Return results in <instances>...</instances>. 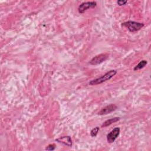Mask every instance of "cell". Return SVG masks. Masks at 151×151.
Wrapping results in <instances>:
<instances>
[{
    "mask_svg": "<svg viewBox=\"0 0 151 151\" xmlns=\"http://www.w3.org/2000/svg\"><path fill=\"white\" fill-rule=\"evenodd\" d=\"M147 64V62L146 60H142L134 67L133 70L134 71L140 70V69L144 68L146 65Z\"/></svg>",
    "mask_w": 151,
    "mask_h": 151,
    "instance_id": "9",
    "label": "cell"
},
{
    "mask_svg": "<svg viewBox=\"0 0 151 151\" xmlns=\"http://www.w3.org/2000/svg\"><path fill=\"white\" fill-rule=\"evenodd\" d=\"M120 129L119 127H115L107 135V140L109 143H113L115 140L117 138L120 134Z\"/></svg>",
    "mask_w": 151,
    "mask_h": 151,
    "instance_id": "5",
    "label": "cell"
},
{
    "mask_svg": "<svg viewBox=\"0 0 151 151\" xmlns=\"http://www.w3.org/2000/svg\"><path fill=\"white\" fill-rule=\"evenodd\" d=\"M109 57V55L106 54H100L93 57L89 62V63L91 65H98L104 61H106Z\"/></svg>",
    "mask_w": 151,
    "mask_h": 151,
    "instance_id": "4",
    "label": "cell"
},
{
    "mask_svg": "<svg viewBox=\"0 0 151 151\" xmlns=\"http://www.w3.org/2000/svg\"><path fill=\"white\" fill-rule=\"evenodd\" d=\"M117 3L119 6H122V5H126L127 3V1H124V0H119V1H117Z\"/></svg>",
    "mask_w": 151,
    "mask_h": 151,
    "instance_id": "12",
    "label": "cell"
},
{
    "mask_svg": "<svg viewBox=\"0 0 151 151\" xmlns=\"http://www.w3.org/2000/svg\"><path fill=\"white\" fill-rule=\"evenodd\" d=\"M120 120V117H114V118H111L110 119H108L107 120H106L102 124V127H107L108 126L111 125V124L117 122V121H119Z\"/></svg>",
    "mask_w": 151,
    "mask_h": 151,
    "instance_id": "8",
    "label": "cell"
},
{
    "mask_svg": "<svg viewBox=\"0 0 151 151\" xmlns=\"http://www.w3.org/2000/svg\"><path fill=\"white\" fill-rule=\"evenodd\" d=\"M117 107L116 105L113 104H110L109 105H107L105 106L104 107L102 108L101 110L98 113V114L99 115H104V114H109L114 110L117 109Z\"/></svg>",
    "mask_w": 151,
    "mask_h": 151,
    "instance_id": "6",
    "label": "cell"
},
{
    "mask_svg": "<svg viewBox=\"0 0 151 151\" xmlns=\"http://www.w3.org/2000/svg\"><path fill=\"white\" fill-rule=\"evenodd\" d=\"M97 6V3L95 1L91 2H84L81 3L78 8V12L83 14L86 11L90 8H94Z\"/></svg>",
    "mask_w": 151,
    "mask_h": 151,
    "instance_id": "3",
    "label": "cell"
},
{
    "mask_svg": "<svg viewBox=\"0 0 151 151\" xmlns=\"http://www.w3.org/2000/svg\"><path fill=\"white\" fill-rule=\"evenodd\" d=\"M55 149V145L54 144H50L45 147V150H54Z\"/></svg>",
    "mask_w": 151,
    "mask_h": 151,
    "instance_id": "11",
    "label": "cell"
},
{
    "mask_svg": "<svg viewBox=\"0 0 151 151\" xmlns=\"http://www.w3.org/2000/svg\"><path fill=\"white\" fill-rule=\"evenodd\" d=\"M55 140L57 142H58V143H62V144H63L67 146H68V147H71L73 145L71 138L69 136H65L60 137V138L57 139Z\"/></svg>",
    "mask_w": 151,
    "mask_h": 151,
    "instance_id": "7",
    "label": "cell"
},
{
    "mask_svg": "<svg viewBox=\"0 0 151 151\" xmlns=\"http://www.w3.org/2000/svg\"><path fill=\"white\" fill-rule=\"evenodd\" d=\"M122 25L127 28L130 32H134L140 30L142 28H143L144 27V24L132 21H129L123 22Z\"/></svg>",
    "mask_w": 151,
    "mask_h": 151,
    "instance_id": "2",
    "label": "cell"
},
{
    "mask_svg": "<svg viewBox=\"0 0 151 151\" xmlns=\"http://www.w3.org/2000/svg\"><path fill=\"white\" fill-rule=\"evenodd\" d=\"M99 130H100V128H99V127H98V126H97V127L93 128V129L91 130V132H90V135H91V136L93 137H96V136L97 135Z\"/></svg>",
    "mask_w": 151,
    "mask_h": 151,
    "instance_id": "10",
    "label": "cell"
},
{
    "mask_svg": "<svg viewBox=\"0 0 151 151\" xmlns=\"http://www.w3.org/2000/svg\"><path fill=\"white\" fill-rule=\"evenodd\" d=\"M117 71L115 70H111L105 73L104 75L102 76L96 78L94 80H93L89 82V84L91 86H94V85H97V84H101L107 80H110L112 77H113L116 74H117Z\"/></svg>",
    "mask_w": 151,
    "mask_h": 151,
    "instance_id": "1",
    "label": "cell"
}]
</instances>
